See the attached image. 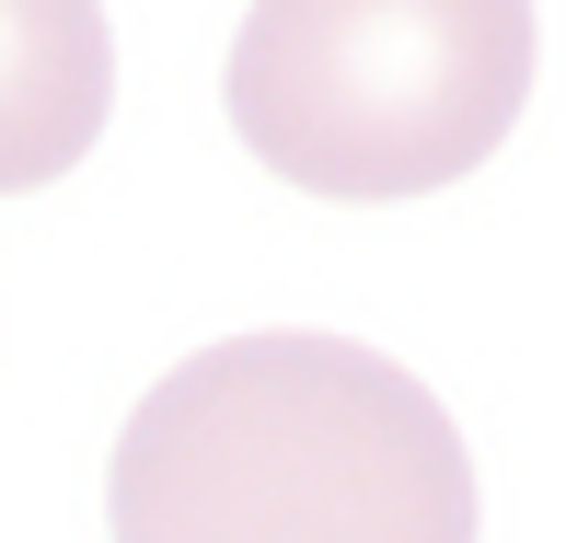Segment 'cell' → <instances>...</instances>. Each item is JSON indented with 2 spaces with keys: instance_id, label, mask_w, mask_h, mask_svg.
<instances>
[{
  "instance_id": "obj_1",
  "label": "cell",
  "mask_w": 566,
  "mask_h": 543,
  "mask_svg": "<svg viewBox=\"0 0 566 543\" xmlns=\"http://www.w3.org/2000/svg\"><path fill=\"white\" fill-rule=\"evenodd\" d=\"M116 543H474V451L358 335H220L174 358L105 462Z\"/></svg>"
},
{
  "instance_id": "obj_2",
  "label": "cell",
  "mask_w": 566,
  "mask_h": 543,
  "mask_svg": "<svg viewBox=\"0 0 566 543\" xmlns=\"http://www.w3.org/2000/svg\"><path fill=\"white\" fill-rule=\"evenodd\" d=\"M532 0H254L231 35V139L301 197H440L532 105Z\"/></svg>"
},
{
  "instance_id": "obj_3",
  "label": "cell",
  "mask_w": 566,
  "mask_h": 543,
  "mask_svg": "<svg viewBox=\"0 0 566 543\" xmlns=\"http://www.w3.org/2000/svg\"><path fill=\"white\" fill-rule=\"evenodd\" d=\"M116 116L105 0H0V197L59 186Z\"/></svg>"
}]
</instances>
